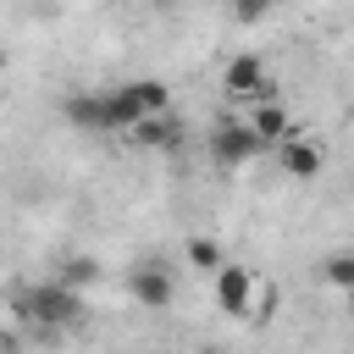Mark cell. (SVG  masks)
Segmentation results:
<instances>
[{"label": "cell", "mask_w": 354, "mask_h": 354, "mask_svg": "<svg viewBox=\"0 0 354 354\" xmlns=\"http://www.w3.org/2000/svg\"><path fill=\"white\" fill-rule=\"evenodd\" d=\"M271 6H277V0H238V6H232V17H238V22H260Z\"/></svg>", "instance_id": "obj_15"}, {"label": "cell", "mask_w": 354, "mask_h": 354, "mask_svg": "<svg viewBox=\"0 0 354 354\" xmlns=\"http://www.w3.org/2000/svg\"><path fill=\"white\" fill-rule=\"evenodd\" d=\"M199 354H216V348H199Z\"/></svg>", "instance_id": "obj_17"}, {"label": "cell", "mask_w": 354, "mask_h": 354, "mask_svg": "<svg viewBox=\"0 0 354 354\" xmlns=\"http://www.w3.org/2000/svg\"><path fill=\"white\" fill-rule=\"evenodd\" d=\"M221 94L227 100H271V66H266V55H254V50H243V55H232L227 66H221Z\"/></svg>", "instance_id": "obj_3"}, {"label": "cell", "mask_w": 354, "mask_h": 354, "mask_svg": "<svg viewBox=\"0 0 354 354\" xmlns=\"http://www.w3.org/2000/svg\"><path fill=\"white\" fill-rule=\"evenodd\" d=\"M243 122L254 127V138H260L266 149H277V144H282V138L293 133V116H288V111H282L277 100H254V111H249Z\"/></svg>", "instance_id": "obj_9"}, {"label": "cell", "mask_w": 354, "mask_h": 354, "mask_svg": "<svg viewBox=\"0 0 354 354\" xmlns=\"http://www.w3.org/2000/svg\"><path fill=\"white\" fill-rule=\"evenodd\" d=\"M127 299H133L138 310H166V304L177 299V282H171V271H166L160 260H144V266L127 271Z\"/></svg>", "instance_id": "obj_5"}, {"label": "cell", "mask_w": 354, "mask_h": 354, "mask_svg": "<svg viewBox=\"0 0 354 354\" xmlns=\"http://www.w3.org/2000/svg\"><path fill=\"white\" fill-rule=\"evenodd\" d=\"M0 354H6V337H0Z\"/></svg>", "instance_id": "obj_18"}, {"label": "cell", "mask_w": 354, "mask_h": 354, "mask_svg": "<svg viewBox=\"0 0 354 354\" xmlns=\"http://www.w3.org/2000/svg\"><path fill=\"white\" fill-rule=\"evenodd\" d=\"M6 66H11V50H6V44H0V77H6Z\"/></svg>", "instance_id": "obj_16"}, {"label": "cell", "mask_w": 354, "mask_h": 354, "mask_svg": "<svg viewBox=\"0 0 354 354\" xmlns=\"http://www.w3.org/2000/svg\"><path fill=\"white\" fill-rule=\"evenodd\" d=\"M277 166L293 177V183H310V177H321V166H326V149L310 138V133H288L282 144H277Z\"/></svg>", "instance_id": "obj_7"}, {"label": "cell", "mask_w": 354, "mask_h": 354, "mask_svg": "<svg viewBox=\"0 0 354 354\" xmlns=\"http://www.w3.org/2000/svg\"><path fill=\"white\" fill-rule=\"evenodd\" d=\"M105 111H111V133H133V122H144V105H138L133 83H111L105 88Z\"/></svg>", "instance_id": "obj_10"}, {"label": "cell", "mask_w": 354, "mask_h": 354, "mask_svg": "<svg viewBox=\"0 0 354 354\" xmlns=\"http://www.w3.org/2000/svg\"><path fill=\"white\" fill-rule=\"evenodd\" d=\"M321 282L337 288V293H354V254H348V249L326 254V260H321Z\"/></svg>", "instance_id": "obj_12"}, {"label": "cell", "mask_w": 354, "mask_h": 354, "mask_svg": "<svg viewBox=\"0 0 354 354\" xmlns=\"http://www.w3.org/2000/svg\"><path fill=\"white\" fill-rule=\"evenodd\" d=\"M210 293H216L221 315H232V321H254V299H260V282H254V271H249V266L227 260V266L210 277Z\"/></svg>", "instance_id": "obj_2"}, {"label": "cell", "mask_w": 354, "mask_h": 354, "mask_svg": "<svg viewBox=\"0 0 354 354\" xmlns=\"http://www.w3.org/2000/svg\"><path fill=\"white\" fill-rule=\"evenodd\" d=\"M133 94H138L144 116H160V111H171V88H166L160 77H133Z\"/></svg>", "instance_id": "obj_13"}, {"label": "cell", "mask_w": 354, "mask_h": 354, "mask_svg": "<svg viewBox=\"0 0 354 354\" xmlns=\"http://www.w3.org/2000/svg\"><path fill=\"white\" fill-rule=\"evenodd\" d=\"M17 315L33 321V326H44V332H55V326H77V321H83V288H72V282H61V277L33 282V288L17 293Z\"/></svg>", "instance_id": "obj_1"}, {"label": "cell", "mask_w": 354, "mask_h": 354, "mask_svg": "<svg viewBox=\"0 0 354 354\" xmlns=\"http://www.w3.org/2000/svg\"><path fill=\"white\" fill-rule=\"evenodd\" d=\"M61 116H66L72 133H111L105 88H66V94H61Z\"/></svg>", "instance_id": "obj_6"}, {"label": "cell", "mask_w": 354, "mask_h": 354, "mask_svg": "<svg viewBox=\"0 0 354 354\" xmlns=\"http://www.w3.org/2000/svg\"><path fill=\"white\" fill-rule=\"evenodd\" d=\"M138 149H177L183 144V116L177 111H160V116H144V122H133V133H127Z\"/></svg>", "instance_id": "obj_8"}, {"label": "cell", "mask_w": 354, "mask_h": 354, "mask_svg": "<svg viewBox=\"0 0 354 354\" xmlns=\"http://www.w3.org/2000/svg\"><path fill=\"white\" fill-rule=\"evenodd\" d=\"M55 277L72 282V288H94V282H100V260H94V254H66Z\"/></svg>", "instance_id": "obj_14"}, {"label": "cell", "mask_w": 354, "mask_h": 354, "mask_svg": "<svg viewBox=\"0 0 354 354\" xmlns=\"http://www.w3.org/2000/svg\"><path fill=\"white\" fill-rule=\"evenodd\" d=\"M260 155H266V144L254 138L249 122H216V127H210V160H216L221 171H238V166H249V160H260Z\"/></svg>", "instance_id": "obj_4"}, {"label": "cell", "mask_w": 354, "mask_h": 354, "mask_svg": "<svg viewBox=\"0 0 354 354\" xmlns=\"http://www.w3.org/2000/svg\"><path fill=\"white\" fill-rule=\"evenodd\" d=\"M183 266L199 271V277H216V271L227 266V254H221L216 238H188V243H183Z\"/></svg>", "instance_id": "obj_11"}]
</instances>
